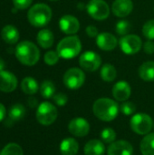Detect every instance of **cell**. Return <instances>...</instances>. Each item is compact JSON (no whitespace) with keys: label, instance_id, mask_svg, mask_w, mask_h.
<instances>
[{"label":"cell","instance_id":"603a6c76","mask_svg":"<svg viewBox=\"0 0 154 155\" xmlns=\"http://www.w3.org/2000/svg\"><path fill=\"white\" fill-rule=\"evenodd\" d=\"M140 148L143 155H154V133L144 135L141 142Z\"/></svg>","mask_w":154,"mask_h":155},{"label":"cell","instance_id":"ffe728a7","mask_svg":"<svg viewBox=\"0 0 154 155\" xmlns=\"http://www.w3.org/2000/svg\"><path fill=\"white\" fill-rule=\"evenodd\" d=\"M1 36L2 39L9 44V45H14L16 44L17 41L19 40V32L16 29V27H15L14 25H5L1 32Z\"/></svg>","mask_w":154,"mask_h":155},{"label":"cell","instance_id":"d4e9b609","mask_svg":"<svg viewBox=\"0 0 154 155\" xmlns=\"http://www.w3.org/2000/svg\"><path fill=\"white\" fill-rule=\"evenodd\" d=\"M101 78L107 83L113 82L117 77V71L115 67L111 64H105L102 66L100 71Z\"/></svg>","mask_w":154,"mask_h":155},{"label":"cell","instance_id":"d590c367","mask_svg":"<svg viewBox=\"0 0 154 155\" xmlns=\"http://www.w3.org/2000/svg\"><path fill=\"white\" fill-rule=\"evenodd\" d=\"M85 33H86V35H87L89 37H91V38H96L97 35H99L98 29H97V27L94 26V25H88V26L85 28Z\"/></svg>","mask_w":154,"mask_h":155},{"label":"cell","instance_id":"52a82bcc","mask_svg":"<svg viewBox=\"0 0 154 155\" xmlns=\"http://www.w3.org/2000/svg\"><path fill=\"white\" fill-rule=\"evenodd\" d=\"M63 81L68 89L77 90L84 85L85 82V74L82 69L73 67L64 73Z\"/></svg>","mask_w":154,"mask_h":155},{"label":"cell","instance_id":"44dd1931","mask_svg":"<svg viewBox=\"0 0 154 155\" xmlns=\"http://www.w3.org/2000/svg\"><path fill=\"white\" fill-rule=\"evenodd\" d=\"M36 40L38 45L44 49L50 48L54 41V34L49 29H42L38 32Z\"/></svg>","mask_w":154,"mask_h":155},{"label":"cell","instance_id":"7c38bea8","mask_svg":"<svg viewBox=\"0 0 154 155\" xmlns=\"http://www.w3.org/2000/svg\"><path fill=\"white\" fill-rule=\"evenodd\" d=\"M59 27L66 35H74L80 29V22L74 15H64L59 20Z\"/></svg>","mask_w":154,"mask_h":155},{"label":"cell","instance_id":"e0dca14e","mask_svg":"<svg viewBox=\"0 0 154 155\" xmlns=\"http://www.w3.org/2000/svg\"><path fill=\"white\" fill-rule=\"evenodd\" d=\"M133 9L132 0H114L112 5V11L117 17H125L129 15Z\"/></svg>","mask_w":154,"mask_h":155},{"label":"cell","instance_id":"ab89813d","mask_svg":"<svg viewBox=\"0 0 154 155\" xmlns=\"http://www.w3.org/2000/svg\"><path fill=\"white\" fill-rule=\"evenodd\" d=\"M5 66V62H4V61H3V59L0 57V72L4 70Z\"/></svg>","mask_w":154,"mask_h":155},{"label":"cell","instance_id":"9a60e30c","mask_svg":"<svg viewBox=\"0 0 154 155\" xmlns=\"http://www.w3.org/2000/svg\"><path fill=\"white\" fill-rule=\"evenodd\" d=\"M113 96L116 101L125 102L132 94V88L126 81H119L113 87Z\"/></svg>","mask_w":154,"mask_h":155},{"label":"cell","instance_id":"f35d334b","mask_svg":"<svg viewBox=\"0 0 154 155\" xmlns=\"http://www.w3.org/2000/svg\"><path fill=\"white\" fill-rule=\"evenodd\" d=\"M5 114H6V110L4 104H2L0 103V122H2L5 117Z\"/></svg>","mask_w":154,"mask_h":155},{"label":"cell","instance_id":"8fae6325","mask_svg":"<svg viewBox=\"0 0 154 155\" xmlns=\"http://www.w3.org/2000/svg\"><path fill=\"white\" fill-rule=\"evenodd\" d=\"M68 130L75 137H84L90 132V124L83 117H76L70 121Z\"/></svg>","mask_w":154,"mask_h":155},{"label":"cell","instance_id":"cb8c5ba5","mask_svg":"<svg viewBox=\"0 0 154 155\" xmlns=\"http://www.w3.org/2000/svg\"><path fill=\"white\" fill-rule=\"evenodd\" d=\"M21 89L25 94L33 95L37 93V91L39 89V85L34 78L25 77L21 82Z\"/></svg>","mask_w":154,"mask_h":155},{"label":"cell","instance_id":"74e56055","mask_svg":"<svg viewBox=\"0 0 154 155\" xmlns=\"http://www.w3.org/2000/svg\"><path fill=\"white\" fill-rule=\"evenodd\" d=\"M27 104H28L29 107H31V108H35V107H38V106H37V105H38V101H37V99L34 98V97H30V98H28V100H27Z\"/></svg>","mask_w":154,"mask_h":155},{"label":"cell","instance_id":"ba28073f","mask_svg":"<svg viewBox=\"0 0 154 155\" xmlns=\"http://www.w3.org/2000/svg\"><path fill=\"white\" fill-rule=\"evenodd\" d=\"M86 10L92 18L98 21L105 20L110 15V7L104 0H90Z\"/></svg>","mask_w":154,"mask_h":155},{"label":"cell","instance_id":"b9f144b4","mask_svg":"<svg viewBox=\"0 0 154 155\" xmlns=\"http://www.w3.org/2000/svg\"><path fill=\"white\" fill-rule=\"evenodd\" d=\"M153 128H154V124H153Z\"/></svg>","mask_w":154,"mask_h":155},{"label":"cell","instance_id":"2e32d148","mask_svg":"<svg viewBox=\"0 0 154 155\" xmlns=\"http://www.w3.org/2000/svg\"><path fill=\"white\" fill-rule=\"evenodd\" d=\"M17 87V79L15 75L8 71L0 72V91L4 93H11Z\"/></svg>","mask_w":154,"mask_h":155},{"label":"cell","instance_id":"60d3db41","mask_svg":"<svg viewBox=\"0 0 154 155\" xmlns=\"http://www.w3.org/2000/svg\"><path fill=\"white\" fill-rule=\"evenodd\" d=\"M50 1H52V2H56V1H58V0H50Z\"/></svg>","mask_w":154,"mask_h":155},{"label":"cell","instance_id":"4fadbf2b","mask_svg":"<svg viewBox=\"0 0 154 155\" xmlns=\"http://www.w3.org/2000/svg\"><path fill=\"white\" fill-rule=\"evenodd\" d=\"M133 147L126 140H119L111 143L107 149V155H133Z\"/></svg>","mask_w":154,"mask_h":155},{"label":"cell","instance_id":"4dcf8cb0","mask_svg":"<svg viewBox=\"0 0 154 155\" xmlns=\"http://www.w3.org/2000/svg\"><path fill=\"white\" fill-rule=\"evenodd\" d=\"M143 35L149 40L154 39V19L147 21L143 26Z\"/></svg>","mask_w":154,"mask_h":155},{"label":"cell","instance_id":"5bb4252c","mask_svg":"<svg viewBox=\"0 0 154 155\" xmlns=\"http://www.w3.org/2000/svg\"><path fill=\"white\" fill-rule=\"evenodd\" d=\"M97 46L103 51H113L118 45V40L115 35L111 33H101L96 37Z\"/></svg>","mask_w":154,"mask_h":155},{"label":"cell","instance_id":"8992f818","mask_svg":"<svg viewBox=\"0 0 154 155\" xmlns=\"http://www.w3.org/2000/svg\"><path fill=\"white\" fill-rule=\"evenodd\" d=\"M130 126L135 134L139 135H146L152 131L153 127V121L149 114L139 113L132 117Z\"/></svg>","mask_w":154,"mask_h":155},{"label":"cell","instance_id":"83f0119b","mask_svg":"<svg viewBox=\"0 0 154 155\" xmlns=\"http://www.w3.org/2000/svg\"><path fill=\"white\" fill-rule=\"evenodd\" d=\"M0 155H24V153L22 147L19 144L11 143L6 144L2 149Z\"/></svg>","mask_w":154,"mask_h":155},{"label":"cell","instance_id":"484cf974","mask_svg":"<svg viewBox=\"0 0 154 155\" xmlns=\"http://www.w3.org/2000/svg\"><path fill=\"white\" fill-rule=\"evenodd\" d=\"M25 115V108L21 104H15L8 111V119L13 123L22 120Z\"/></svg>","mask_w":154,"mask_h":155},{"label":"cell","instance_id":"e575fe53","mask_svg":"<svg viewBox=\"0 0 154 155\" xmlns=\"http://www.w3.org/2000/svg\"><path fill=\"white\" fill-rule=\"evenodd\" d=\"M33 0H13V4L16 9L24 10L29 7L32 4Z\"/></svg>","mask_w":154,"mask_h":155},{"label":"cell","instance_id":"9c48e42d","mask_svg":"<svg viewBox=\"0 0 154 155\" xmlns=\"http://www.w3.org/2000/svg\"><path fill=\"white\" fill-rule=\"evenodd\" d=\"M121 50L125 54H135L143 47V41L137 35H126L119 42Z\"/></svg>","mask_w":154,"mask_h":155},{"label":"cell","instance_id":"d6a6232c","mask_svg":"<svg viewBox=\"0 0 154 155\" xmlns=\"http://www.w3.org/2000/svg\"><path fill=\"white\" fill-rule=\"evenodd\" d=\"M120 111L124 115H132L136 112V105L133 102H123L120 105Z\"/></svg>","mask_w":154,"mask_h":155},{"label":"cell","instance_id":"836d02e7","mask_svg":"<svg viewBox=\"0 0 154 155\" xmlns=\"http://www.w3.org/2000/svg\"><path fill=\"white\" fill-rule=\"evenodd\" d=\"M53 99H54V104L57 106H60V107L64 106L67 104V102H68V97L64 93H58V94H54L53 96Z\"/></svg>","mask_w":154,"mask_h":155},{"label":"cell","instance_id":"f1b7e54d","mask_svg":"<svg viewBox=\"0 0 154 155\" xmlns=\"http://www.w3.org/2000/svg\"><path fill=\"white\" fill-rule=\"evenodd\" d=\"M101 140L104 143H113L116 140V133L113 128L107 127L101 132Z\"/></svg>","mask_w":154,"mask_h":155},{"label":"cell","instance_id":"1f68e13d","mask_svg":"<svg viewBox=\"0 0 154 155\" xmlns=\"http://www.w3.org/2000/svg\"><path fill=\"white\" fill-rule=\"evenodd\" d=\"M59 54L56 51H53V50H50V51H47L45 54H44V63L47 64V65H54L58 63L59 61Z\"/></svg>","mask_w":154,"mask_h":155},{"label":"cell","instance_id":"5b68a950","mask_svg":"<svg viewBox=\"0 0 154 155\" xmlns=\"http://www.w3.org/2000/svg\"><path fill=\"white\" fill-rule=\"evenodd\" d=\"M35 116L40 124L48 126L54 124L57 119L58 111L53 104L49 102H43L38 105Z\"/></svg>","mask_w":154,"mask_h":155},{"label":"cell","instance_id":"8d00e7d4","mask_svg":"<svg viewBox=\"0 0 154 155\" xmlns=\"http://www.w3.org/2000/svg\"><path fill=\"white\" fill-rule=\"evenodd\" d=\"M143 48L145 54H152L154 53V43L152 40H149L143 45Z\"/></svg>","mask_w":154,"mask_h":155},{"label":"cell","instance_id":"3957f363","mask_svg":"<svg viewBox=\"0 0 154 155\" xmlns=\"http://www.w3.org/2000/svg\"><path fill=\"white\" fill-rule=\"evenodd\" d=\"M82 51V42L76 35H70L63 38L56 46V52L60 58L73 59Z\"/></svg>","mask_w":154,"mask_h":155},{"label":"cell","instance_id":"7a4b0ae2","mask_svg":"<svg viewBox=\"0 0 154 155\" xmlns=\"http://www.w3.org/2000/svg\"><path fill=\"white\" fill-rule=\"evenodd\" d=\"M15 56L21 64L32 66L39 61L40 51L34 43L30 41H23L15 47Z\"/></svg>","mask_w":154,"mask_h":155},{"label":"cell","instance_id":"6da1fadb","mask_svg":"<svg viewBox=\"0 0 154 155\" xmlns=\"http://www.w3.org/2000/svg\"><path fill=\"white\" fill-rule=\"evenodd\" d=\"M120 106L113 99L99 98L93 104V113L99 120L103 122L113 121L119 114Z\"/></svg>","mask_w":154,"mask_h":155},{"label":"cell","instance_id":"d6986e66","mask_svg":"<svg viewBox=\"0 0 154 155\" xmlns=\"http://www.w3.org/2000/svg\"><path fill=\"white\" fill-rule=\"evenodd\" d=\"M79 151V143L74 138H65L60 143V153L62 155H76Z\"/></svg>","mask_w":154,"mask_h":155},{"label":"cell","instance_id":"4316f807","mask_svg":"<svg viewBox=\"0 0 154 155\" xmlns=\"http://www.w3.org/2000/svg\"><path fill=\"white\" fill-rule=\"evenodd\" d=\"M55 93V85L52 81L45 80L41 84L40 86V94L45 99H50L54 95Z\"/></svg>","mask_w":154,"mask_h":155},{"label":"cell","instance_id":"7402d4cb","mask_svg":"<svg viewBox=\"0 0 154 155\" xmlns=\"http://www.w3.org/2000/svg\"><path fill=\"white\" fill-rule=\"evenodd\" d=\"M139 76L142 80L145 82H153L154 81V62L148 61L144 62L138 70Z\"/></svg>","mask_w":154,"mask_h":155},{"label":"cell","instance_id":"30bf717a","mask_svg":"<svg viewBox=\"0 0 154 155\" xmlns=\"http://www.w3.org/2000/svg\"><path fill=\"white\" fill-rule=\"evenodd\" d=\"M79 64L81 68L86 72H94L100 68L102 64V58L95 52L86 51L79 57Z\"/></svg>","mask_w":154,"mask_h":155},{"label":"cell","instance_id":"277c9868","mask_svg":"<svg viewBox=\"0 0 154 155\" xmlns=\"http://www.w3.org/2000/svg\"><path fill=\"white\" fill-rule=\"evenodd\" d=\"M52 15V9L49 5L39 3L34 5L29 9L27 18L32 25L35 27H43L50 22Z\"/></svg>","mask_w":154,"mask_h":155},{"label":"cell","instance_id":"f546056e","mask_svg":"<svg viewBox=\"0 0 154 155\" xmlns=\"http://www.w3.org/2000/svg\"><path fill=\"white\" fill-rule=\"evenodd\" d=\"M132 25L128 20H120L115 25V31L119 35H126L130 32Z\"/></svg>","mask_w":154,"mask_h":155},{"label":"cell","instance_id":"ac0fdd59","mask_svg":"<svg viewBox=\"0 0 154 155\" xmlns=\"http://www.w3.org/2000/svg\"><path fill=\"white\" fill-rule=\"evenodd\" d=\"M85 155H103L105 153V146L102 140H90L84 148Z\"/></svg>","mask_w":154,"mask_h":155}]
</instances>
